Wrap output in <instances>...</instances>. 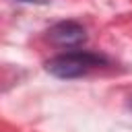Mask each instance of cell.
<instances>
[{
	"instance_id": "1",
	"label": "cell",
	"mask_w": 132,
	"mask_h": 132,
	"mask_svg": "<svg viewBox=\"0 0 132 132\" xmlns=\"http://www.w3.org/2000/svg\"><path fill=\"white\" fill-rule=\"evenodd\" d=\"M105 64V58L91 54V52H66L45 62V70L58 78H78L89 70Z\"/></svg>"
},
{
	"instance_id": "2",
	"label": "cell",
	"mask_w": 132,
	"mask_h": 132,
	"mask_svg": "<svg viewBox=\"0 0 132 132\" xmlns=\"http://www.w3.org/2000/svg\"><path fill=\"white\" fill-rule=\"evenodd\" d=\"M47 39L58 47H78L87 41V31L74 21H62L47 31Z\"/></svg>"
}]
</instances>
